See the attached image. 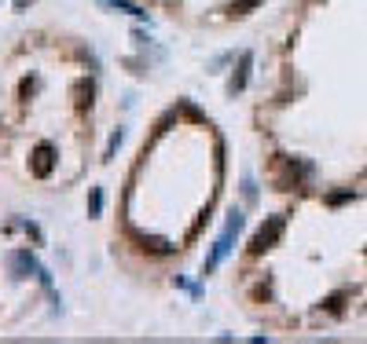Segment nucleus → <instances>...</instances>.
Here are the masks:
<instances>
[{
	"instance_id": "nucleus-1",
	"label": "nucleus",
	"mask_w": 367,
	"mask_h": 344,
	"mask_svg": "<svg viewBox=\"0 0 367 344\" xmlns=\"http://www.w3.org/2000/svg\"><path fill=\"white\" fill-rule=\"evenodd\" d=\"M239 227H243V216H239V212H235V216L228 220V227H225V235H220V238H217V245H213V253H210V260H206V271H213V268L220 264V260H225V253L232 249V238L239 235Z\"/></svg>"
},
{
	"instance_id": "nucleus-2",
	"label": "nucleus",
	"mask_w": 367,
	"mask_h": 344,
	"mask_svg": "<svg viewBox=\"0 0 367 344\" xmlns=\"http://www.w3.org/2000/svg\"><path fill=\"white\" fill-rule=\"evenodd\" d=\"M279 235H283V216H272L258 235H253V242H250V253H265V249H272V245L279 242Z\"/></svg>"
},
{
	"instance_id": "nucleus-3",
	"label": "nucleus",
	"mask_w": 367,
	"mask_h": 344,
	"mask_svg": "<svg viewBox=\"0 0 367 344\" xmlns=\"http://www.w3.org/2000/svg\"><path fill=\"white\" fill-rule=\"evenodd\" d=\"M250 62H253V59H250V52H246V55H243V62H239V74H235V81H232V92H243V88H246V77H250Z\"/></svg>"
},
{
	"instance_id": "nucleus-4",
	"label": "nucleus",
	"mask_w": 367,
	"mask_h": 344,
	"mask_svg": "<svg viewBox=\"0 0 367 344\" xmlns=\"http://www.w3.org/2000/svg\"><path fill=\"white\" fill-rule=\"evenodd\" d=\"M37 176H48V169H52V151H48V146H41V151H37Z\"/></svg>"
},
{
	"instance_id": "nucleus-5",
	"label": "nucleus",
	"mask_w": 367,
	"mask_h": 344,
	"mask_svg": "<svg viewBox=\"0 0 367 344\" xmlns=\"http://www.w3.org/2000/svg\"><path fill=\"white\" fill-rule=\"evenodd\" d=\"M107 4H114L118 11H129V15H136V19H140V15H143V11H140L136 4H129V0H107Z\"/></svg>"
},
{
	"instance_id": "nucleus-6",
	"label": "nucleus",
	"mask_w": 367,
	"mask_h": 344,
	"mask_svg": "<svg viewBox=\"0 0 367 344\" xmlns=\"http://www.w3.org/2000/svg\"><path fill=\"white\" fill-rule=\"evenodd\" d=\"M258 4H261V0H235V4H232V11H239V15H243V11L258 8Z\"/></svg>"
},
{
	"instance_id": "nucleus-7",
	"label": "nucleus",
	"mask_w": 367,
	"mask_h": 344,
	"mask_svg": "<svg viewBox=\"0 0 367 344\" xmlns=\"http://www.w3.org/2000/svg\"><path fill=\"white\" fill-rule=\"evenodd\" d=\"M26 4H29V0H15V8H19V11H22V8H26Z\"/></svg>"
}]
</instances>
